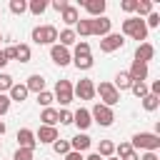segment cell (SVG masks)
Wrapping results in <instances>:
<instances>
[{"label":"cell","instance_id":"obj_1","mask_svg":"<svg viewBox=\"0 0 160 160\" xmlns=\"http://www.w3.org/2000/svg\"><path fill=\"white\" fill-rule=\"evenodd\" d=\"M130 148L138 152V150H145V152H155L160 148V135L155 132H135L132 140H130Z\"/></svg>","mask_w":160,"mask_h":160},{"label":"cell","instance_id":"obj_2","mask_svg":"<svg viewBox=\"0 0 160 160\" xmlns=\"http://www.w3.org/2000/svg\"><path fill=\"white\" fill-rule=\"evenodd\" d=\"M122 38H132V40H145L148 38V28H145V20L142 18H125L122 20Z\"/></svg>","mask_w":160,"mask_h":160},{"label":"cell","instance_id":"obj_3","mask_svg":"<svg viewBox=\"0 0 160 160\" xmlns=\"http://www.w3.org/2000/svg\"><path fill=\"white\" fill-rule=\"evenodd\" d=\"M30 38L38 45H55L58 42V28L55 25H38V28H32Z\"/></svg>","mask_w":160,"mask_h":160},{"label":"cell","instance_id":"obj_4","mask_svg":"<svg viewBox=\"0 0 160 160\" xmlns=\"http://www.w3.org/2000/svg\"><path fill=\"white\" fill-rule=\"evenodd\" d=\"M95 95H100L102 105H108V108H112V105L120 102V92L112 88V82H105V80L100 85H95Z\"/></svg>","mask_w":160,"mask_h":160},{"label":"cell","instance_id":"obj_5","mask_svg":"<svg viewBox=\"0 0 160 160\" xmlns=\"http://www.w3.org/2000/svg\"><path fill=\"white\" fill-rule=\"evenodd\" d=\"M90 118H92V122H98L102 128H110L112 120H115V112H112V108H108L102 102H95V108L90 110Z\"/></svg>","mask_w":160,"mask_h":160},{"label":"cell","instance_id":"obj_6","mask_svg":"<svg viewBox=\"0 0 160 160\" xmlns=\"http://www.w3.org/2000/svg\"><path fill=\"white\" fill-rule=\"evenodd\" d=\"M52 98L60 102V105H70L72 102V82L70 80H58L55 82V92H52Z\"/></svg>","mask_w":160,"mask_h":160},{"label":"cell","instance_id":"obj_7","mask_svg":"<svg viewBox=\"0 0 160 160\" xmlns=\"http://www.w3.org/2000/svg\"><path fill=\"white\" fill-rule=\"evenodd\" d=\"M122 45H125V38H122L120 32H110V35L100 38V50H102V52H115V50H120Z\"/></svg>","mask_w":160,"mask_h":160},{"label":"cell","instance_id":"obj_8","mask_svg":"<svg viewBox=\"0 0 160 160\" xmlns=\"http://www.w3.org/2000/svg\"><path fill=\"white\" fill-rule=\"evenodd\" d=\"M50 58H52V62L55 65H60V68H65V65H70L72 62V52L68 50V48H62V45H50Z\"/></svg>","mask_w":160,"mask_h":160},{"label":"cell","instance_id":"obj_9","mask_svg":"<svg viewBox=\"0 0 160 160\" xmlns=\"http://www.w3.org/2000/svg\"><path fill=\"white\" fill-rule=\"evenodd\" d=\"M72 95H78L80 100H92L95 98V82L90 78H82L75 88H72Z\"/></svg>","mask_w":160,"mask_h":160},{"label":"cell","instance_id":"obj_10","mask_svg":"<svg viewBox=\"0 0 160 160\" xmlns=\"http://www.w3.org/2000/svg\"><path fill=\"white\" fill-rule=\"evenodd\" d=\"M90 22H92V35H100V38L110 35V28H112V20L110 18L100 15V18H90Z\"/></svg>","mask_w":160,"mask_h":160},{"label":"cell","instance_id":"obj_11","mask_svg":"<svg viewBox=\"0 0 160 160\" xmlns=\"http://www.w3.org/2000/svg\"><path fill=\"white\" fill-rule=\"evenodd\" d=\"M80 5L90 12V18H100V15H105V8H108L105 0H80Z\"/></svg>","mask_w":160,"mask_h":160},{"label":"cell","instance_id":"obj_12","mask_svg":"<svg viewBox=\"0 0 160 160\" xmlns=\"http://www.w3.org/2000/svg\"><path fill=\"white\" fill-rule=\"evenodd\" d=\"M35 140H38V142H45V145H52V142L58 140V128L40 125V130L35 132Z\"/></svg>","mask_w":160,"mask_h":160},{"label":"cell","instance_id":"obj_13","mask_svg":"<svg viewBox=\"0 0 160 160\" xmlns=\"http://www.w3.org/2000/svg\"><path fill=\"white\" fill-rule=\"evenodd\" d=\"M38 140H35V132L28 130V128H20L18 130V148H28V150H35Z\"/></svg>","mask_w":160,"mask_h":160},{"label":"cell","instance_id":"obj_14","mask_svg":"<svg viewBox=\"0 0 160 160\" xmlns=\"http://www.w3.org/2000/svg\"><path fill=\"white\" fill-rule=\"evenodd\" d=\"M128 75L132 78V82H145V80H148V65H145V62L132 60V65H130Z\"/></svg>","mask_w":160,"mask_h":160},{"label":"cell","instance_id":"obj_15","mask_svg":"<svg viewBox=\"0 0 160 160\" xmlns=\"http://www.w3.org/2000/svg\"><path fill=\"white\" fill-rule=\"evenodd\" d=\"M152 58H155V48H152L150 42H140V45H138V50H135V60L148 65Z\"/></svg>","mask_w":160,"mask_h":160},{"label":"cell","instance_id":"obj_16","mask_svg":"<svg viewBox=\"0 0 160 160\" xmlns=\"http://www.w3.org/2000/svg\"><path fill=\"white\" fill-rule=\"evenodd\" d=\"M72 122L80 128V130H88L90 125H92V118H90V110H85V108H78L75 112H72Z\"/></svg>","mask_w":160,"mask_h":160},{"label":"cell","instance_id":"obj_17","mask_svg":"<svg viewBox=\"0 0 160 160\" xmlns=\"http://www.w3.org/2000/svg\"><path fill=\"white\" fill-rule=\"evenodd\" d=\"M8 98H10V102H22V100L28 98V88H25V82H12V88L8 90Z\"/></svg>","mask_w":160,"mask_h":160},{"label":"cell","instance_id":"obj_18","mask_svg":"<svg viewBox=\"0 0 160 160\" xmlns=\"http://www.w3.org/2000/svg\"><path fill=\"white\" fill-rule=\"evenodd\" d=\"M92 145V140H90V135H85V132H78L72 140H70V150H75V152H82V150H88Z\"/></svg>","mask_w":160,"mask_h":160},{"label":"cell","instance_id":"obj_19","mask_svg":"<svg viewBox=\"0 0 160 160\" xmlns=\"http://www.w3.org/2000/svg\"><path fill=\"white\" fill-rule=\"evenodd\" d=\"M130 85H132V78L128 75V70H120V72L115 75V82H112V88H115L118 92H122V90H130Z\"/></svg>","mask_w":160,"mask_h":160},{"label":"cell","instance_id":"obj_20","mask_svg":"<svg viewBox=\"0 0 160 160\" xmlns=\"http://www.w3.org/2000/svg\"><path fill=\"white\" fill-rule=\"evenodd\" d=\"M25 88H28V92H42V90H45V78H42L40 72H35V75L28 78Z\"/></svg>","mask_w":160,"mask_h":160},{"label":"cell","instance_id":"obj_21","mask_svg":"<svg viewBox=\"0 0 160 160\" xmlns=\"http://www.w3.org/2000/svg\"><path fill=\"white\" fill-rule=\"evenodd\" d=\"M58 45H62V48H70V45H75L78 42V35H75V30L72 28H65V30H60L58 32Z\"/></svg>","mask_w":160,"mask_h":160},{"label":"cell","instance_id":"obj_22","mask_svg":"<svg viewBox=\"0 0 160 160\" xmlns=\"http://www.w3.org/2000/svg\"><path fill=\"white\" fill-rule=\"evenodd\" d=\"M40 120H42V125H50V128H55V125H58V110H55V108H42V112H40Z\"/></svg>","mask_w":160,"mask_h":160},{"label":"cell","instance_id":"obj_23","mask_svg":"<svg viewBox=\"0 0 160 160\" xmlns=\"http://www.w3.org/2000/svg\"><path fill=\"white\" fill-rule=\"evenodd\" d=\"M75 35H78V38H88V35H92V22H90V18L75 22Z\"/></svg>","mask_w":160,"mask_h":160},{"label":"cell","instance_id":"obj_24","mask_svg":"<svg viewBox=\"0 0 160 160\" xmlns=\"http://www.w3.org/2000/svg\"><path fill=\"white\" fill-rule=\"evenodd\" d=\"M98 155H100L102 160H105V158H112V155H115V142H112V140H100Z\"/></svg>","mask_w":160,"mask_h":160},{"label":"cell","instance_id":"obj_25","mask_svg":"<svg viewBox=\"0 0 160 160\" xmlns=\"http://www.w3.org/2000/svg\"><path fill=\"white\" fill-rule=\"evenodd\" d=\"M78 20H80V15H78V8L68 5V8L62 10V22H65V25H75Z\"/></svg>","mask_w":160,"mask_h":160},{"label":"cell","instance_id":"obj_26","mask_svg":"<svg viewBox=\"0 0 160 160\" xmlns=\"http://www.w3.org/2000/svg\"><path fill=\"white\" fill-rule=\"evenodd\" d=\"M140 102H142V108H145L148 112H152V110H158V108H160V98H158V95H152V92H148Z\"/></svg>","mask_w":160,"mask_h":160},{"label":"cell","instance_id":"obj_27","mask_svg":"<svg viewBox=\"0 0 160 160\" xmlns=\"http://www.w3.org/2000/svg\"><path fill=\"white\" fill-rule=\"evenodd\" d=\"M30 55H32L30 45H15V60H20V62H30Z\"/></svg>","mask_w":160,"mask_h":160},{"label":"cell","instance_id":"obj_28","mask_svg":"<svg viewBox=\"0 0 160 160\" xmlns=\"http://www.w3.org/2000/svg\"><path fill=\"white\" fill-rule=\"evenodd\" d=\"M72 62H75V68H78V70H90V68L95 65L92 55H80V58H72Z\"/></svg>","mask_w":160,"mask_h":160},{"label":"cell","instance_id":"obj_29","mask_svg":"<svg viewBox=\"0 0 160 160\" xmlns=\"http://www.w3.org/2000/svg\"><path fill=\"white\" fill-rule=\"evenodd\" d=\"M28 10H30L32 15H42V12L48 10V0H30V2H28Z\"/></svg>","mask_w":160,"mask_h":160},{"label":"cell","instance_id":"obj_30","mask_svg":"<svg viewBox=\"0 0 160 160\" xmlns=\"http://www.w3.org/2000/svg\"><path fill=\"white\" fill-rule=\"evenodd\" d=\"M52 150H55L58 155H68V152H70V140H60V138H58V140L52 142Z\"/></svg>","mask_w":160,"mask_h":160},{"label":"cell","instance_id":"obj_31","mask_svg":"<svg viewBox=\"0 0 160 160\" xmlns=\"http://www.w3.org/2000/svg\"><path fill=\"white\" fill-rule=\"evenodd\" d=\"M28 10V2L25 0H10V12L12 15H22Z\"/></svg>","mask_w":160,"mask_h":160},{"label":"cell","instance_id":"obj_32","mask_svg":"<svg viewBox=\"0 0 160 160\" xmlns=\"http://www.w3.org/2000/svg\"><path fill=\"white\" fill-rule=\"evenodd\" d=\"M130 90H132V95H135V98H140V100H142V98L150 92L145 82H132V85H130Z\"/></svg>","mask_w":160,"mask_h":160},{"label":"cell","instance_id":"obj_33","mask_svg":"<svg viewBox=\"0 0 160 160\" xmlns=\"http://www.w3.org/2000/svg\"><path fill=\"white\" fill-rule=\"evenodd\" d=\"M52 92L50 90H42V92H38V105H42V108H50L52 105Z\"/></svg>","mask_w":160,"mask_h":160},{"label":"cell","instance_id":"obj_34","mask_svg":"<svg viewBox=\"0 0 160 160\" xmlns=\"http://www.w3.org/2000/svg\"><path fill=\"white\" fill-rule=\"evenodd\" d=\"M135 12H138V15H150V12H152V2H150V0H138Z\"/></svg>","mask_w":160,"mask_h":160},{"label":"cell","instance_id":"obj_35","mask_svg":"<svg viewBox=\"0 0 160 160\" xmlns=\"http://www.w3.org/2000/svg\"><path fill=\"white\" fill-rule=\"evenodd\" d=\"M80 55H90V45H88L85 40H78V42H75V52H72V58H80Z\"/></svg>","mask_w":160,"mask_h":160},{"label":"cell","instance_id":"obj_36","mask_svg":"<svg viewBox=\"0 0 160 160\" xmlns=\"http://www.w3.org/2000/svg\"><path fill=\"white\" fill-rule=\"evenodd\" d=\"M10 88H12V75H8V72H0V92L5 95Z\"/></svg>","mask_w":160,"mask_h":160},{"label":"cell","instance_id":"obj_37","mask_svg":"<svg viewBox=\"0 0 160 160\" xmlns=\"http://www.w3.org/2000/svg\"><path fill=\"white\" fill-rule=\"evenodd\" d=\"M12 160H32V150H28V148H18L15 155H12Z\"/></svg>","mask_w":160,"mask_h":160},{"label":"cell","instance_id":"obj_38","mask_svg":"<svg viewBox=\"0 0 160 160\" xmlns=\"http://www.w3.org/2000/svg\"><path fill=\"white\" fill-rule=\"evenodd\" d=\"M58 122L60 125H70L72 122V112L70 110H58Z\"/></svg>","mask_w":160,"mask_h":160},{"label":"cell","instance_id":"obj_39","mask_svg":"<svg viewBox=\"0 0 160 160\" xmlns=\"http://www.w3.org/2000/svg\"><path fill=\"white\" fill-rule=\"evenodd\" d=\"M130 150H132V148H130V142H120V145H115V155H118V158H125Z\"/></svg>","mask_w":160,"mask_h":160},{"label":"cell","instance_id":"obj_40","mask_svg":"<svg viewBox=\"0 0 160 160\" xmlns=\"http://www.w3.org/2000/svg\"><path fill=\"white\" fill-rule=\"evenodd\" d=\"M158 25H160V15L158 12H150L148 20H145V28H158Z\"/></svg>","mask_w":160,"mask_h":160},{"label":"cell","instance_id":"obj_41","mask_svg":"<svg viewBox=\"0 0 160 160\" xmlns=\"http://www.w3.org/2000/svg\"><path fill=\"white\" fill-rule=\"evenodd\" d=\"M8 110H10V98L0 92V118H2V115H5Z\"/></svg>","mask_w":160,"mask_h":160},{"label":"cell","instance_id":"obj_42","mask_svg":"<svg viewBox=\"0 0 160 160\" xmlns=\"http://www.w3.org/2000/svg\"><path fill=\"white\" fill-rule=\"evenodd\" d=\"M120 8H122L125 12H135V8H138V0H122V2H120Z\"/></svg>","mask_w":160,"mask_h":160},{"label":"cell","instance_id":"obj_43","mask_svg":"<svg viewBox=\"0 0 160 160\" xmlns=\"http://www.w3.org/2000/svg\"><path fill=\"white\" fill-rule=\"evenodd\" d=\"M68 5H70V2H68V0H52V8H55V10H58V12H62V10H65V8H68Z\"/></svg>","mask_w":160,"mask_h":160},{"label":"cell","instance_id":"obj_44","mask_svg":"<svg viewBox=\"0 0 160 160\" xmlns=\"http://www.w3.org/2000/svg\"><path fill=\"white\" fill-rule=\"evenodd\" d=\"M2 52H5V60H8V62H10V60H15V45H10V48H5Z\"/></svg>","mask_w":160,"mask_h":160},{"label":"cell","instance_id":"obj_45","mask_svg":"<svg viewBox=\"0 0 160 160\" xmlns=\"http://www.w3.org/2000/svg\"><path fill=\"white\" fill-rule=\"evenodd\" d=\"M65 160H85V158H82V152H75V150H70V152L65 155Z\"/></svg>","mask_w":160,"mask_h":160},{"label":"cell","instance_id":"obj_46","mask_svg":"<svg viewBox=\"0 0 160 160\" xmlns=\"http://www.w3.org/2000/svg\"><path fill=\"white\" fill-rule=\"evenodd\" d=\"M118 160H140V155H138L135 150H130V152H128L125 158H118Z\"/></svg>","mask_w":160,"mask_h":160},{"label":"cell","instance_id":"obj_47","mask_svg":"<svg viewBox=\"0 0 160 160\" xmlns=\"http://www.w3.org/2000/svg\"><path fill=\"white\" fill-rule=\"evenodd\" d=\"M140 160H158V152H142Z\"/></svg>","mask_w":160,"mask_h":160},{"label":"cell","instance_id":"obj_48","mask_svg":"<svg viewBox=\"0 0 160 160\" xmlns=\"http://www.w3.org/2000/svg\"><path fill=\"white\" fill-rule=\"evenodd\" d=\"M5 65H8V60H5V52H2V50H0V70H2V68H5Z\"/></svg>","mask_w":160,"mask_h":160},{"label":"cell","instance_id":"obj_49","mask_svg":"<svg viewBox=\"0 0 160 160\" xmlns=\"http://www.w3.org/2000/svg\"><path fill=\"white\" fill-rule=\"evenodd\" d=\"M85 160H102V158H100V155H98V152H92V155H88V158H85Z\"/></svg>","mask_w":160,"mask_h":160},{"label":"cell","instance_id":"obj_50","mask_svg":"<svg viewBox=\"0 0 160 160\" xmlns=\"http://www.w3.org/2000/svg\"><path fill=\"white\" fill-rule=\"evenodd\" d=\"M5 130H8V128H5V122H2V120H0V138H2V135H5Z\"/></svg>","mask_w":160,"mask_h":160},{"label":"cell","instance_id":"obj_51","mask_svg":"<svg viewBox=\"0 0 160 160\" xmlns=\"http://www.w3.org/2000/svg\"><path fill=\"white\" fill-rule=\"evenodd\" d=\"M105 160H118V158H105Z\"/></svg>","mask_w":160,"mask_h":160},{"label":"cell","instance_id":"obj_52","mask_svg":"<svg viewBox=\"0 0 160 160\" xmlns=\"http://www.w3.org/2000/svg\"><path fill=\"white\" fill-rule=\"evenodd\" d=\"M0 40H2V35H0Z\"/></svg>","mask_w":160,"mask_h":160},{"label":"cell","instance_id":"obj_53","mask_svg":"<svg viewBox=\"0 0 160 160\" xmlns=\"http://www.w3.org/2000/svg\"><path fill=\"white\" fill-rule=\"evenodd\" d=\"M0 145H2V142H0Z\"/></svg>","mask_w":160,"mask_h":160}]
</instances>
